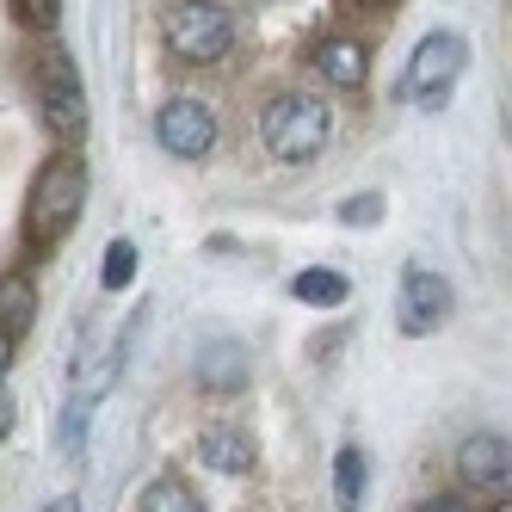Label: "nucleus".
Listing matches in <instances>:
<instances>
[{"mask_svg": "<svg viewBox=\"0 0 512 512\" xmlns=\"http://www.w3.org/2000/svg\"><path fill=\"white\" fill-rule=\"evenodd\" d=\"M81 204H87V161L81 155H50L38 167L25 192V216H19V241L31 260H50V253L68 241V229L81 223Z\"/></svg>", "mask_w": 512, "mask_h": 512, "instance_id": "1", "label": "nucleus"}, {"mask_svg": "<svg viewBox=\"0 0 512 512\" xmlns=\"http://www.w3.org/2000/svg\"><path fill=\"white\" fill-rule=\"evenodd\" d=\"M327 136H334V112L315 99V93H272L266 112H260V142L266 155L284 161V167H309Z\"/></svg>", "mask_w": 512, "mask_h": 512, "instance_id": "2", "label": "nucleus"}, {"mask_svg": "<svg viewBox=\"0 0 512 512\" xmlns=\"http://www.w3.org/2000/svg\"><path fill=\"white\" fill-rule=\"evenodd\" d=\"M161 44L173 62H192V68H210L235 50V13L223 0H173L161 13Z\"/></svg>", "mask_w": 512, "mask_h": 512, "instance_id": "3", "label": "nucleus"}, {"mask_svg": "<svg viewBox=\"0 0 512 512\" xmlns=\"http://www.w3.org/2000/svg\"><path fill=\"white\" fill-rule=\"evenodd\" d=\"M463 68H469V38H463V31H426V38L414 44V56H408L401 93H408L420 112H438V105L457 93Z\"/></svg>", "mask_w": 512, "mask_h": 512, "instance_id": "4", "label": "nucleus"}, {"mask_svg": "<svg viewBox=\"0 0 512 512\" xmlns=\"http://www.w3.org/2000/svg\"><path fill=\"white\" fill-rule=\"evenodd\" d=\"M31 99H38V118L56 142H75L87 130V87L62 50H38V62H31Z\"/></svg>", "mask_w": 512, "mask_h": 512, "instance_id": "5", "label": "nucleus"}, {"mask_svg": "<svg viewBox=\"0 0 512 512\" xmlns=\"http://www.w3.org/2000/svg\"><path fill=\"white\" fill-rule=\"evenodd\" d=\"M155 142L173 161H204L216 149V105L198 93H173L155 112Z\"/></svg>", "mask_w": 512, "mask_h": 512, "instance_id": "6", "label": "nucleus"}, {"mask_svg": "<svg viewBox=\"0 0 512 512\" xmlns=\"http://www.w3.org/2000/svg\"><path fill=\"white\" fill-rule=\"evenodd\" d=\"M457 475H463L469 494L506 500L512 494V438H500V432H469L463 451H457Z\"/></svg>", "mask_w": 512, "mask_h": 512, "instance_id": "7", "label": "nucleus"}, {"mask_svg": "<svg viewBox=\"0 0 512 512\" xmlns=\"http://www.w3.org/2000/svg\"><path fill=\"white\" fill-rule=\"evenodd\" d=\"M395 321H401V334H432V327H445L451 321V284L438 278V272H426V266H414L408 278H401V309H395Z\"/></svg>", "mask_w": 512, "mask_h": 512, "instance_id": "8", "label": "nucleus"}, {"mask_svg": "<svg viewBox=\"0 0 512 512\" xmlns=\"http://www.w3.org/2000/svg\"><path fill=\"white\" fill-rule=\"evenodd\" d=\"M309 68H315V75L334 87V93H358L364 81H371V56H364L358 38H321L315 56H309Z\"/></svg>", "mask_w": 512, "mask_h": 512, "instance_id": "9", "label": "nucleus"}, {"mask_svg": "<svg viewBox=\"0 0 512 512\" xmlns=\"http://www.w3.org/2000/svg\"><path fill=\"white\" fill-rule=\"evenodd\" d=\"M198 463L216 475H247L253 469V438L235 426H204L198 432Z\"/></svg>", "mask_w": 512, "mask_h": 512, "instance_id": "10", "label": "nucleus"}, {"mask_svg": "<svg viewBox=\"0 0 512 512\" xmlns=\"http://www.w3.org/2000/svg\"><path fill=\"white\" fill-rule=\"evenodd\" d=\"M198 389H210V395H241L247 389V352L241 346H210V352H198Z\"/></svg>", "mask_w": 512, "mask_h": 512, "instance_id": "11", "label": "nucleus"}, {"mask_svg": "<svg viewBox=\"0 0 512 512\" xmlns=\"http://www.w3.org/2000/svg\"><path fill=\"white\" fill-rule=\"evenodd\" d=\"M31 321H38V284H31L25 272H7L0 278V327H7L13 340H25Z\"/></svg>", "mask_w": 512, "mask_h": 512, "instance_id": "12", "label": "nucleus"}, {"mask_svg": "<svg viewBox=\"0 0 512 512\" xmlns=\"http://www.w3.org/2000/svg\"><path fill=\"white\" fill-rule=\"evenodd\" d=\"M290 297L309 303V309H340V303L352 297V284H346L340 272H327V266H309V272L290 278Z\"/></svg>", "mask_w": 512, "mask_h": 512, "instance_id": "13", "label": "nucleus"}, {"mask_svg": "<svg viewBox=\"0 0 512 512\" xmlns=\"http://www.w3.org/2000/svg\"><path fill=\"white\" fill-rule=\"evenodd\" d=\"M136 506L142 512H198V494L179 482V475H155V482L136 494Z\"/></svg>", "mask_w": 512, "mask_h": 512, "instance_id": "14", "label": "nucleus"}, {"mask_svg": "<svg viewBox=\"0 0 512 512\" xmlns=\"http://www.w3.org/2000/svg\"><path fill=\"white\" fill-rule=\"evenodd\" d=\"M334 500L340 506H358L364 500V451H352V445L334 457Z\"/></svg>", "mask_w": 512, "mask_h": 512, "instance_id": "15", "label": "nucleus"}, {"mask_svg": "<svg viewBox=\"0 0 512 512\" xmlns=\"http://www.w3.org/2000/svg\"><path fill=\"white\" fill-rule=\"evenodd\" d=\"M130 278H136V247L130 241H112L105 247V266H99V290H130Z\"/></svg>", "mask_w": 512, "mask_h": 512, "instance_id": "16", "label": "nucleus"}, {"mask_svg": "<svg viewBox=\"0 0 512 512\" xmlns=\"http://www.w3.org/2000/svg\"><path fill=\"white\" fill-rule=\"evenodd\" d=\"M7 13H13V25H25V31H56L62 0H7Z\"/></svg>", "mask_w": 512, "mask_h": 512, "instance_id": "17", "label": "nucleus"}, {"mask_svg": "<svg viewBox=\"0 0 512 512\" xmlns=\"http://www.w3.org/2000/svg\"><path fill=\"white\" fill-rule=\"evenodd\" d=\"M340 223H358V229L383 223V198H377V192H358V198H346V204H340Z\"/></svg>", "mask_w": 512, "mask_h": 512, "instance_id": "18", "label": "nucleus"}, {"mask_svg": "<svg viewBox=\"0 0 512 512\" xmlns=\"http://www.w3.org/2000/svg\"><path fill=\"white\" fill-rule=\"evenodd\" d=\"M469 500L463 494H432V500H420V512H463Z\"/></svg>", "mask_w": 512, "mask_h": 512, "instance_id": "19", "label": "nucleus"}, {"mask_svg": "<svg viewBox=\"0 0 512 512\" xmlns=\"http://www.w3.org/2000/svg\"><path fill=\"white\" fill-rule=\"evenodd\" d=\"M13 346H19V340L0 327V389H7V371H13Z\"/></svg>", "mask_w": 512, "mask_h": 512, "instance_id": "20", "label": "nucleus"}, {"mask_svg": "<svg viewBox=\"0 0 512 512\" xmlns=\"http://www.w3.org/2000/svg\"><path fill=\"white\" fill-rule=\"evenodd\" d=\"M346 7H358V13H389V7H401V0H346Z\"/></svg>", "mask_w": 512, "mask_h": 512, "instance_id": "21", "label": "nucleus"}, {"mask_svg": "<svg viewBox=\"0 0 512 512\" xmlns=\"http://www.w3.org/2000/svg\"><path fill=\"white\" fill-rule=\"evenodd\" d=\"M7 432H13V395L0 389V438H7Z\"/></svg>", "mask_w": 512, "mask_h": 512, "instance_id": "22", "label": "nucleus"}]
</instances>
